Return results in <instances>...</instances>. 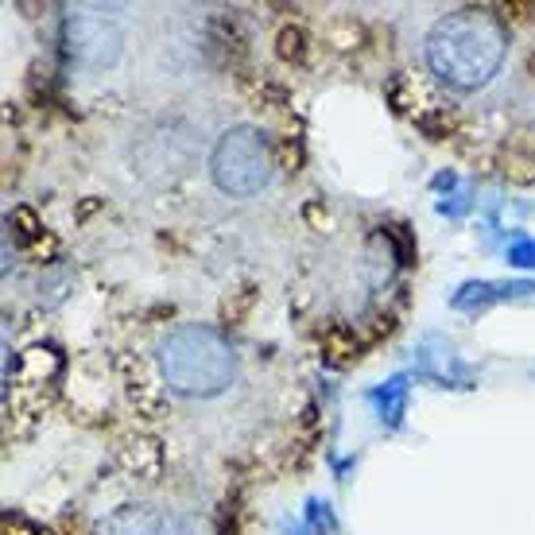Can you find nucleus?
Listing matches in <instances>:
<instances>
[{
  "label": "nucleus",
  "instance_id": "obj_1",
  "mask_svg": "<svg viewBox=\"0 0 535 535\" xmlns=\"http://www.w3.org/2000/svg\"><path fill=\"white\" fill-rule=\"evenodd\" d=\"M427 66L446 90L473 94L489 86L508 55V28L489 8H458L427 32Z\"/></svg>",
  "mask_w": 535,
  "mask_h": 535
},
{
  "label": "nucleus",
  "instance_id": "obj_6",
  "mask_svg": "<svg viewBox=\"0 0 535 535\" xmlns=\"http://www.w3.org/2000/svg\"><path fill=\"white\" fill-rule=\"evenodd\" d=\"M97 535H163V516L152 504H121L101 520Z\"/></svg>",
  "mask_w": 535,
  "mask_h": 535
},
{
  "label": "nucleus",
  "instance_id": "obj_2",
  "mask_svg": "<svg viewBox=\"0 0 535 535\" xmlns=\"http://www.w3.org/2000/svg\"><path fill=\"white\" fill-rule=\"evenodd\" d=\"M159 377L183 400H214L237 380V349L214 326L183 322L159 342Z\"/></svg>",
  "mask_w": 535,
  "mask_h": 535
},
{
  "label": "nucleus",
  "instance_id": "obj_3",
  "mask_svg": "<svg viewBox=\"0 0 535 535\" xmlns=\"http://www.w3.org/2000/svg\"><path fill=\"white\" fill-rule=\"evenodd\" d=\"M214 187L225 198H256L272 187L276 179V156L268 136L256 125H229L214 140L210 148V163H206Z\"/></svg>",
  "mask_w": 535,
  "mask_h": 535
},
{
  "label": "nucleus",
  "instance_id": "obj_4",
  "mask_svg": "<svg viewBox=\"0 0 535 535\" xmlns=\"http://www.w3.org/2000/svg\"><path fill=\"white\" fill-rule=\"evenodd\" d=\"M132 171L152 187H175L198 163V132L179 117H159L128 148Z\"/></svg>",
  "mask_w": 535,
  "mask_h": 535
},
{
  "label": "nucleus",
  "instance_id": "obj_5",
  "mask_svg": "<svg viewBox=\"0 0 535 535\" xmlns=\"http://www.w3.org/2000/svg\"><path fill=\"white\" fill-rule=\"evenodd\" d=\"M66 55L82 70H113L125 55V32L101 12H74L66 20Z\"/></svg>",
  "mask_w": 535,
  "mask_h": 535
}]
</instances>
